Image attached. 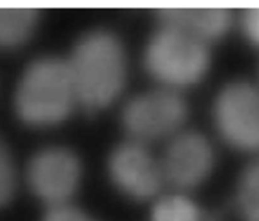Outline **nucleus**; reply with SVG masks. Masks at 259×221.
Here are the masks:
<instances>
[{
  "mask_svg": "<svg viewBox=\"0 0 259 221\" xmlns=\"http://www.w3.org/2000/svg\"><path fill=\"white\" fill-rule=\"evenodd\" d=\"M14 111L30 128H51L67 120L77 104L66 60L35 58L23 71L14 93Z\"/></svg>",
  "mask_w": 259,
  "mask_h": 221,
  "instance_id": "2",
  "label": "nucleus"
},
{
  "mask_svg": "<svg viewBox=\"0 0 259 221\" xmlns=\"http://www.w3.org/2000/svg\"><path fill=\"white\" fill-rule=\"evenodd\" d=\"M187 115L189 106L181 94L161 87L132 98L123 108L121 124L131 141L147 146L179 134Z\"/></svg>",
  "mask_w": 259,
  "mask_h": 221,
  "instance_id": "4",
  "label": "nucleus"
},
{
  "mask_svg": "<svg viewBox=\"0 0 259 221\" xmlns=\"http://www.w3.org/2000/svg\"><path fill=\"white\" fill-rule=\"evenodd\" d=\"M159 162L164 184L189 191L207 181L215 166V152L204 134L180 131L172 137Z\"/></svg>",
  "mask_w": 259,
  "mask_h": 221,
  "instance_id": "8",
  "label": "nucleus"
},
{
  "mask_svg": "<svg viewBox=\"0 0 259 221\" xmlns=\"http://www.w3.org/2000/svg\"><path fill=\"white\" fill-rule=\"evenodd\" d=\"M42 221H96L88 212L71 204L50 207Z\"/></svg>",
  "mask_w": 259,
  "mask_h": 221,
  "instance_id": "14",
  "label": "nucleus"
},
{
  "mask_svg": "<svg viewBox=\"0 0 259 221\" xmlns=\"http://www.w3.org/2000/svg\"><path fill=\"white\" fill-rule=\"evenodd\" d=\"M240 27L247 39L259 46V7L243 10L240 14Z\"/></svg>",
  "mask_w": 259,
  "mask_h": 221,
  "instance_id": "15",
  "label": "nucleus"
},
{
  "mask_svg": "<svg viewBox=\"0 0 259 221\" xmlns=\"http://www.w3.org/2000/svg\"><path fill=\"white\" fill-rule=\"evenodd\" d=\"M108 174L120 194L137 201L153 199L164 185L161 162L146 144L134 141L119 144L111 151Z\"/></svg>",
  "mask_w": 259,
  "mask_h": 221,
  "instance_id": "7",
  "label": "nucleus"
},
{
  "mask_svg": "<svg viewBox=\"0 0 259 221\" xmlns=\"http://www.w3.org/2000/svg\"><path fill=\"white\" fill-rule=\"evenodd\" d=\"M210 61L209 45L163 23L152 33L143 53L148 75L162 87L175 91L204 80Z\"/></svg>",
  "mask_w": 259,
  "mask_h": 221,
  "instance_id": "3",
  "label": "nucleus"
},
{
  "mask_svg": "<svg viewBox=\"0 0 259 221\" xmlns=\"http://www.w3.org/2000/svg\"><path fill=\"white\" fill-rule=\"evenodd\" d=\"M202 212L195 201L182 194L167 195L157 200L151 221H201Z\"/></svg>",
  "mask_w": 259,
  "mask_h": 221,
  "instance_id": "12",
  "label": "nucleus"
},
{
  "mask_svg": "<svg viewBox=\"0 0 259 221\" xmlns=\"http://www.w3.org/2000/svg\"><path fill=\"white\" fill-rule=\"evenodd\" d=\"M83 177L82 161L72 149L50 146L33 154L27 167V184L37 199L50 207L70 204Z\"/></svg>",
  "mask_w": 259,
  "mask_h": 221,
  "instance_id": "5",
  "label": "nucleus"
},
{
  "mask_svg": "<svg viewBox=\"0 0 259 221\" xmlns=\"http://www.w3.org/2000/svg\"><path fill=\"white\" fill-rule=\"evenodd\" d=\"M40 13L34 8H0V50H13L34 34Z\"/></svg>",
  "mask_w": 259,
  "mask_h": 221,
  "instance_id": "10",
  "label": "nucleus"
},
{
  "mask_svg": "<svg viewBox=\"0 0 259 221\" xmlns=\"http://www.w3.org/2000/svg\"><path fill=\"white\" fill-rule=\"evenodd\" d=\"M17 168L9 149L0 141V207L7 206L17 191Z\"/></svg>",
  "mask_w": 259,
  "mask_h": 221,
  "instance_id": "13",
  "label": "nucleus"
},
{
  "mask_svg": "<svg viewBox=\"0 0 259 221\" xmlns=\"http://www.w3.org/2000/svg\"><path fill=\"white\" fill-rule=\"evenodd\" d=\"M66 62L77 104L86 110L106 109L118 100L125 87L126 51L111 30H89L76 42Z\"/></svg>",
  "mask_w": 259,
  "mask_h": 221,
  "instance_id": "1",
  "label": "nucleus"
},
{
  "mask_svg": "<svg viewBox=\"0 0 259 221\" xmlns=\"http://www.w3.org/2000/svg\"><path fill=\"white\" fill-rule=\"evenodd\" d=\"M235 202L243 221H259V159L250 163L240 176Z\"/></svg>",
  "mask_w": 259,
  "mask_h": 221,
  "instance_id": "11",
  "label": "nucleus"
},
{
  "mask_svg": "<svg viewBox=\"0 0 259 221\" xmlns=\"http://www.w3.org/2000/svg\"><path fill=\"white\" fill-rule=\"evenodd\" d=\"M157 17L159 23L174 25L209 46L224 37L233 23V13L227 8H163Z\"/></svg>",
  "mask_w": 259,
  "mask_h": 221,
  "instance_id": "9",
  "label": "nucleus"
},
{
  "mask_svg": "<svg viewBox=\"0 0 259 221\" xmlns=\"http://www.w3.org/2000/svg\"><path fill=\"white\" fill-rule=\"evenodd\" d=\"M215 128L230 147L259 152V90L245 81L227 83L212 105Z\"/></svg>",
  "mask_w": 259,
  "mask_h": 221,
  "instance_id": "6",
  "label": "nucleus"
}]
</instances>
